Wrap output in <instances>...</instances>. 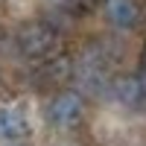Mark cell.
Here are the masks:
<instances>
[{"mask_svg": "<svg viewBox=\"0 0 146 146\" xmlns=\"http://www.w3.org/2000/svg\"><path fill=\"white\" fill-rule=\"evenodd\" d=\"M15 44L23 58H29V62H41V58L53 56L58 50V32L50 27V23L44 21H29L23 23L15 35Z\"/></svg>", "mask_w": 146, "mask_h": 146, "instance_id": "6da1fadb", "label": "cell"}, {"mask_svg": "<svg viewBox=\"0 0 146 146\" xmlns=\"http://www.w3.org/2000/svg\"><path fill=\"white\" fill-rule=\"evenodd\" d=\"M47 120L58 129H73L82 123V96L73 91H62L56 94L50 105H47Z\"/></svg>", "mask_w": 146, "mask_h": 146, "instance_id": "7a4b0ae2", "label": "cell"}, {"mask_svg": "<svg viewBox=\"0 0 146 146\" xmlns=\"http://www.w3.org/2000/svg\"><path fill=\"white\" fill-rule=\"evenodd\" d=\"M108 88H111L114 100L123 105V108L137 111V114L146 111V91H143V85H140L137 76H117V79L108 82Z\"/></svg>", "mask_w": 146, "mask_h": 146, "instance_id": "3957f363", "label": "cell"}, {"mask_svg": "<svg viewBox=\"0 0 146 146\" xmlns=\"http://www.w3.org/2000/svg\"><path fill=\"white\" fill-rule=\"evenodd\" d=\"M70 73H73V64H70L67 56H58V58L47 56V58H41V62L35 64L32 82L44 85V88H56V85H62L64 79H70Z\"/></svg>", "mask_w": 146, "mask_h": 146, "instance_id": "277c9868", "label": "cell"}, {"mask_svg": "<svg viewBox=\"0 0 146 146\" xmlns=\"http://www.w3.org/2000/svg\"><path fill=\"white\" fill-rule=\"evenodd\" d=\"M105 6V18L111 27L117 29H135L140 21V6L135 0H102Z\"/></svg>", "mask_w": 146, "mask_h": 146, "instance_id": "5b68a950", "label": "cell"}, {"mask_svg": "<svg viewBox=\"0 0 146 146\" xmlns=\"http://www.w3.org/2000/svg\"><path fill=\"white\" fill-rule=\"evenodd\" d=\"M29 135V120L23 117V111L3 105L0 108V140H21Z\"/></svg>", "mask_w": 146, "mask_h": 146, "instance_id": "8992f818", "label": "cell"}, {"mask_svg": "<svg viewBox=\"0 0 146 146\" xmlns=\"http://www.w3.org/2000/svg\"><path fill=\"white\" fill-rule=\"evenodd\" d=\"M140 70H146V44H143V50H140Z\"/></svg>", "mask_w": 146, "mask_h": 146, "instance_id": "52a82bcc", "label": "cell"}]
</instances>
